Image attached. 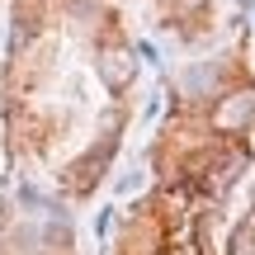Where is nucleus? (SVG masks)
Here are the masks:
<instances>
[{
    "label": "nucleus",
    "mask_w": 255,
    "mask_h": 255,
    "mask_svg": "<svg viewBox=\"0 0 255 255\" xmlns=\"http://www.w3.org/2000/svg\"><path fill=\"white\" fill-rule=\"evenodd\" d=\"M132 76H137V57L128 52V47H104V52H100V81L109 85L114 95L128 90Z\"/></svg>",
    "instance_id": "nucleus-1"
},
{
    "label": "nucleus",
    "mask_w": 255,
    "mask_h": 255,
    "mask_svg": "<svg viewBox=\"0 0 255 255\" xmlns=\"http://www.w3.org/2000/svg\"><path fill=\"white\" fill-rule=\"evenodd\" d=\"M251 119H255V90H237V95L218 109V123H222V128H246Z\"/></svg>",
    "instance_id": "nucleus-2"
},
{
    "label": "nucleus",
    "mask_w": 255,
    "mask_h": 255,
    "mask_svg": "<svg viewBox=\"0 0 255 255\" xmlns=\"http://www.w3.org/2000/svg\"><path fill=\"white\" fill-rule=\"evenodd\" d=\"M251 241H255V227H251V222H241V227H237V241H232V246H237L232 255H246V246H251Z\"/></svg>",
    "instance_id": "nucleus-3"
}]
</instances>
